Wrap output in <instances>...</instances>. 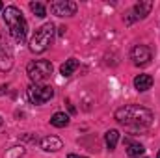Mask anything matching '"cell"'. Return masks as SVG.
Masks as SVG:
<instances>
[{
    "mask_svg": "<svg viewBox=\"0 0 160 158\" xmlns=\"http://www.w3.org/2000/svg\"><path fill=\"white\" fill-rule=\"evenodd\" d=\"M116 121L125 126H149L153 123V112L140 104H127L116 110Z\"/></svg>",
    "mask_w": 160,
    "mask_h": 158,
    "instance_id": "1",
    "label": "cell"
},
{
    "mask_svg": "<svg viewBox=\"0 0 160 158\" xmlns=\"http://www.w3.org/2000/svg\"><path fill=\"white\" fill-rule=\"evenodd\" d=\"M4 21H6V24L9 28V34L13 36V39L19 41V43H22V41L26 39L28 24H26V21H24V17H22V13H21L19 7L8 6L4 9Z\"/></svg>",
    "mask_w": 160,
    "mask_h": 158,
    "instance_id": "2",
    "label": "cell"
},
{
    "mask_svg": "<svg viewBox=\"0 0 160 158\" xmlns=\"http://www.w3.org/2000/svg\"><path fill=\"white\" fill-rule=\"evenodd\" d=\"M52 39H54V24L47 22V24L39 26L34 32V36L30 39V50L36 52V54H41V52H45L50 47Z\"/></svg>",
    "mask_w": 160,
    "mask_h": 158,
    "instance_id": "3",
    "label": "cell"
},
{
    "mask_svg": "<svg viewBox=\"0 0 160 158\" xmlns=\"http://www.w3.org/2000/svg\"><path fill=\"white\" fill-rule=\"evenodd\" d=\"M26 73H28V77H30V80H32L34 84H39L43 80L50 78V75H52V63L47 62V60L30 62L28 67H26Z\"/></svg>",
    "mask_w": 160,
    "mask_h": 158,
    "instance_id": "4",
    "label": "cell"
},
{
    "mask_svg": "<svg viewBox=\"0 0 160 158\" xmlns=\"http://www.w3.org/2000/svg\"><path fill=\"white\" fill-rule=\"evenodd\" d=\"M28 97L32 104H45L54 97V89L45 84H32L28 86Z\"/></svg>",
    "mask_w": 160,
    "mask_h": 158,
    "instance_id": "5",
    "label": "cell"
},
{
    "mask_svg": "<svg viewBox=\"0 0 160 158\" xmlns=\"http://www.w3.org/2000/svg\"><path fill=\"white\" fill-rule=\"evenodd\" d=\"M50 11L56 17H71L77 13V4L71 0H54L50 2Z\"/></svg>",
    "mask_w": 160,
    "mask_h": 158,
    "instance_id": "6",
    "label": "cell"
},
{
    "mask_svg": "<svg viewBox=\"0 0 160 158\" xmlns=\"http://www.w3.org/2000/svg\"><path fill=\"white\" fill-rule=\"evenodd\" d=\"M130 58H132L134 65L143 67V65H147V63L151 62L153 52H151V48L145 47V45H136V47L132 48V52H130Z\"/></svg>",
    "mask_w": 160,
    "mask_h": 158,
    "instance_id": "7",
    "label": "cell"
},
{
    "mask_svg": "<svg viewBox=\"0 0 160 158\" xmlns=\"http://www.w3.org/2000/svg\"><path fill=\"white\" fill-rule=\"evenodd\" d=\"M63 147V143H62V140L58 138V136H47V138H43L41 140V149L43 151H47V153H54V151H60Z\"/></svg>",
    "mask_w": 160,
    "mask_h": 158,
    "instance_id": "8",
    "label": "cell"
},
{
    "mask_svg": "<svg viewBox=\"0 0 160 158\" xmlns=\"http://www.w3.org/2000/svg\"><path fill=\"white\" fill-rule=\"evenodd\" d=\"M151 86H153V77H149V75H138L134 78V87L138 91H147V89H151Z\"/></svg>",
    "mask_w": 160,
    "mask_h": 158,
    "instance_id": "9",
    "label": "cell"
},
{
    "mask_svg": "<svg viewBox=\"0 0 160 158\" xmlns=\"http://www.w3.org/2000/svg\"><path fill=\"white\" fill-rule=\"evenodd\" d=\"M153 9V2H138L132 9V13H136V19H145Z\"/></svg>",
    "mask_w": 160,
    "mask_h": 158,
    "instance_id": "10",
    "label": "cell"
},
{
    "mask_svg": "<svg viewBox=\"0 0 160 158\" xmlns=\"http://www.w3.org/2000/svg\"><path fill=\"white\" fill-rule=\"evenodd\" d=\"M77 69H78V60H77V58H69V60L60 67V73H62L63 77H71Z\"/></svg>",
    "mask_w": 160,
    "mask_h": 158,
    "instance_id": "11",
    "label": "cell"
},
{
    "mask_svg": "<svg viewBox=\"0 0 160 158\" xmlns=\"http://www.w3.org/2000/svg\"><path fill=\"white\" fill-rule=\"evenodd\" d=\"M50 125L56 126V128H63V126L69 125V116L63 114V112H56V114L50 117Z\"/></svg>",
    "mask_w": 160,
    "mask_h": 158,
    "instance_id": "12",
    "label": "cell"
},
{
    "mask_svg": "<svg viewBox=\"0 0 160 158\" xmlns=\"http://www.w3.org/2000/svg\"><path fill=\"white\" fill-rule=\"evenodd\" d=\"M104 141H106V147L112 151V149H116V145H118V141H119V132L116 130V128H112V130H108L106 132V136H104Z\"/></svg>",
    "mask_w": 160,
    "mask_h": 158,
    "instance_id": "13",
    "label": "cell"
},
{
    "mask_svg": "<svg viewBox=\"0 0 160 158\" xmlns=\"http://www.w3.org/2000/svg\"><path fill=\"white\" fill-rule=\"evenodd\" d=\"M11 67H13V58H11V54L2 50V52H0V71H2V73H8Z\"/></svg>",
    "mask_w": 160,
    "mask_h": 158,
    "instance_id": "14",
    "label": "cell"
},
{
    "mask_svg": "<svg viewBox=\"0 0 160 158\" xmlns=\"http://www.w3.org/2000/svg\"><path fill=\"white\" fill-rule=\"evenodd\" d=\"M143 153H145V147L142 143H128V147H127V155L132 156V158L142 156Z\"/></svg>",
    "mask_w": 160,
    "mask_h": 158,
    "instance_id": "15",
    "label": "cell"
},
{
    "mask_svg": "<svg viewBox=\"0 0 160 158\" xmlns=\"http://www.w3.org/2000/svg\"><path fill=\"white\" fill-rule=\"evenodd\" d=\"M30 11H32L36 17H39V19H43V17L47 15V9H45V6H43L41 2H30Z\"/></svg>",
    "mask_w": 160,
    "mask_h": 158,
    "instance_id": "16",
    "label": "cell"
},
{
    "mask_svg": "<svg viewBox=\"0 0 160 158\" xmlns=\"http://www.w3.org/2000/svg\"><path fill=\"white\" fill-rule=\"evenodd\" d=\"M67 158H86V156H78V155H69Z\"/></svg>",
    "mask_w": 160,
    "mask_h": 158,
    "instance_id": "17",
    "label": "cell"
},
{
    "mask_svg": "<svg viewBox=\"0 0 160 158\" xmlns=\"http://www.w3.org/2000/svg\"><path fill=\"white\" fill-rule=\"evenodd\" d=\"M2 9H4V6H2V2H0V11H2Z\"/></svg>",
    "mask_w": 160,
    "mask_h": 158,
    "instance_id": "18",
    "label": "cell"
},
{
    "mask_svg": "<svg viewBox=\"0 0 160 158\" xmlns=\"http://www.w3.org/2000/svg\"><path fill=\"white\" fill-rule=\"evenodd\" d=\"M157 158H160V151H158V155H157Z\"/></svg>",
    "mask_w": 160,
    "mask_h": 158,
    "instance_id": "19",
    "label": "cell"
},
{
    "mask_svg": "<svg viewBox=\"0 0 160 158\" xmlns=\"http://www.w3.org/2000/svg\"><path fill=\"white\" fill-rule=\"evenodd\" d=\"M0 125H2V117H0Z\"/></svg>",
    "mask_w": 160,
    "mask_h": 158,
    "instance_id": "20",
    "label": "cell"
}]
</instances>
